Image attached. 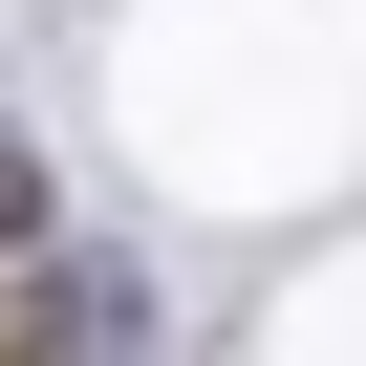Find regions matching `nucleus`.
Listing matches in <instances>:
<instances>
[{
  "label": "nucleus",
  "mask_w": 366,
  "mask_h": 366,
  "mask_svg": "<svg viewBox=\"0 0 366 366\" xmlns=\"http://www.w3.org/2000/svg\"><path fill=\"white\" fill-rule=\"evenodd\" d=\"M0 237H44V172H22V151H0Z\"/></svg>",
  "instance_id": "obj_1"
}]
</instances>
